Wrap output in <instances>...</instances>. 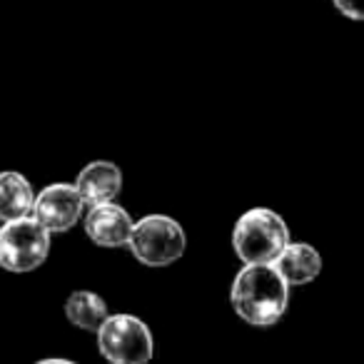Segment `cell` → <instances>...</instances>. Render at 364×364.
Masks as SVG:
<instances>
[{
	"label": "cell",
	"instance_id": "1",
	"mask_svg": "<svg viewBox=\"0 0 364 364\" xmlns=\"http://www.w3.org/2000/svg\"><path fill=\"white\" fill-rule=\"evenodd\" d=\"M230 302L242 322L252 327H272L287 312L289 284L272 264H245L235 274Z\"/></svg>",
	"mask_w": 364,
	"mask_h": 364
},
{
	"label": "cell",
	"instance_id": "2",
	"mask_svg": "<svg viewBox=\"0 0 364 364\" xmlns=\"http://www.w3.org/2000/svg\"><path fill=\"white\" fill-rule=\"evenodd\" d=\"M289 245V228L269 208H252L240 215L232 230V250L242 264H274Z\"/></svg>",
	"mask_w": 364,
	"mask_h": 364
},
{
	"label": "cell",
	"instance_id": "3",
	"mask_svg": "<svg viewBox=\"0 0 364 364\" xmlns=\"http://www.w3.org/2000/svg\"><path fill=\"white\" fill-rule=\"evenodd\" d=\"M127 247L137 262L147 267H167L185 255L188 235L170 215H145L132 228Z\"/></svg>",
	"mask_w": 364,
	"mask_h": 364
},
{
	"label": "cell",
	"instance_id": "4",
	"mask_svg": "<svg viewBox=\"0 0 364 364\" xmlns=\"http://www.w3.org/2000/svg\"><path fill=\"white\" fill-rule=\"evenodd\" d=\"M95 337L102 359L110 364H150L155 354L150 327L135 314H110Z\"/></svg>",
	"mask_w": 364,
	"mask_h": 364
},
{
	"label": "cell",
	"instance_id": "5",
	"mask_svg": "<svg viewBox=\"0 0 364 364\" xmlns=\"http://www.w3.org/2000/svg\"><path fill=\"white\" fill-rule=\"evenodd\" d=\"M50 255V232L36 218L0 225V267L8 272H33Z\"/></svg>",
	"mask_w": 364,
	"mask_h": 364
},
{
	"label": "cell",
	"instance_id": "6",
	"mask_svg": "<svg viewBox=\"0 0 364 364\" xmlns=\"http://www.w3.org/2000/svg\"><path fill=\"white\" fill-rule=\"evenodd\" d=\"M82 208H85V203H82L75 185L53 182V185L43 188L36 195V205H33L31 218H36L50 235L68 232V230H73L80 223Z\"/></svg>",
	"mask_w": 364,
	"mask_h": 364
},
{
	"label": "cell",
	"instance_id": "7",
	"mask_svg": "<svg viewBox=\"0 0 364 364\" xmlns=\"http://www.w3.org/2000/svg\"><path fill=\"white\" fill-rule=\"evenodd\" d=\"M82 228H85V235L97 247L112 250L127 245L132 228H135V220L117 203H107L87 210V215L82 218Z\"/></svg>",
	"mask_w": 364,
	"mask_h": 364
},
{
	"label": "cell",
	"instance_id": "8",
	"mask_svg": "<svg viewBox=\"0 0 364 364\" xmlns=\"http://www.w3.org/2000/svg\"><path fill=\"white\" fill-rule=\"evenodd\" d=\"M75 188L80 193L85 208L115 203V198L122 190V170L115 162H107V160L87 162L80 170V175H77Z\"/></svg>",
	"mask_w": 364,
	"mask_h": 364
},
{
	"label": "cell",
	"instance_id": "9",
	"mask_svg": "<svg viewBox=\"0 0 364 364\" xmlns=\"http://www.w3.org/2000/svg\"><path fill=\"white\" fill-rule=\"evenodd\" d=\"M289 287H302L319 277L322 255L307 242H289L272 264Z\"/></svg>",
	"mask_w": 364,
	"mask_h": 364
},
{
	"label": "cell",
	"instance_id": "10",
	"mask_svg": "<svg viewBox=\"0 0 364 364\" xmlns=\"http://www.w3.org/2000/svg\"><path fill=\"white\" fill-rule=\"evenodd\" d=\"M36 190L23 172L3 170L0 172V223H13L33 215Z\"/></svg>",
	"mask_w": 364,
	"mask_h": 364
},
{
	"label": "cell",
	"instance_id": "11",
	"mask_svg": "<svg viewBox=\"0 0 364 364\" xmlns=\"http://www.w3.org/2000/svg\"><path fill=\"white\" fill-rule=\"evenodd\" d=\"M65 317L70 324H75L77 329L85 332H97L102 327L110 312H107L105 299L97 292L90 289H75L70 292V297L65 299Z\"/></svg>",
	"mask_w": 364,
	"mask_h": 364
},
{
	"label": "cell",
	"instance_id": "12",
	"mask_svg": "<svg viewBox=\"0 0 364 364\" xmlns=\"http://www.w3.org/2000/svg\"><path fill=\"white\" fill-rule=\"evenodd\" d=\"M334 8L349 21H364V0H332Z\"/></svg>",
	"mask_w": 364,
	"mask_h": 364
},
{
	"label": "cell",
	"instance_id": "13",
	"mask_svg": "<svg viewBox=\"0 0 364 364\" xmlns=\"http://www.w3.org/2000/svg\"><path fill=\"white\" fill-rule=\"evenodd\" d=\"M36 364H77L73 359H63V357H48V359H38Z\"/></svg>",
	"mask_w": 364,
	"mask_h": 364
}]
</instances>
